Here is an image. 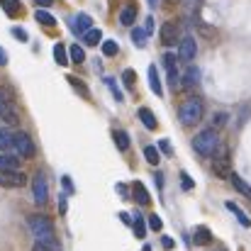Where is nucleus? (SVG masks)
<instances>
[{
  "label": "nucleus",
  "mask_w": 251,
  "mask_h": 251,
  "mask_svg": "<svg viewBox=\"0 0 251 251\" xmlns=\"http://www.w3.org/2000/svg\"><path fill=\"white\" fill-rule=\"evenodd\" d=\"M61 183H64V188H66V193L71 195V193H74V183H71V178H69V176H64V178H61Z\"/></svg>",
  "instance_id": "obj_41"
},
{
  "label": "nucleus",
  "mask_w": 251,
  "mask_h": 251,
  "mask_svg": "<svg viewBox=\"0 0 251 251\" xmlns=\"http://www.w3.org/2000/svg\"><path fill=\"white\" fill-rule=\"evenodd\" d=\"M71 29H74L78 37H83L88 29H93V20H90V15H85V12L76 15V17L71 20Z\"/></svg>",
  "instance_id": "obj_10"
},
{
  "label": "nucleus",
  "mask_w": 251,
  "mask_h": 251,
  "mask_svg": "<svg viewBox=\"0 0 251 251\" xmlns=\"http://www.w3.org/2000/svg\"><path fill=\"white\" fill-rule=\"evenodd\" d=\"M32 195H34L37 205H47V200H49V183H47V176L42 171H37L32 178Z\"/></svg>",
  "instance_id": "obj_4"
},
{
  "label": "nucleus",
  "mask_w": 251,
  "mask_h": 251,
  "mask_svg": "<svg viewBox=\"0 0 251 251\" xmlns=\"http://www.w3.org/2000/svg\"><path fill=\"white\" fill-rule=\"evenodd\" d=\"M159 37H161V42H164L166 47L176 44V42H178V25H176V22H164Z\"/></svg>",
  "instance_id": "obj_11"
},
{
  "label": "nucleus",
  "mask_w": 251,
  "mask_h": 251,
  "mask_svg": "<svg viewBox=\"0 0 251 251\" xmlns=\"http://www.w3.org/2000/svg\"><path fill=\"white\" fill-rule=\"evenodd\" d=\"M32 251H59V249H54V247H47V244H39V242H37Z\"/></svg>",
  "instance_id": "obj_43"
},
{
  "label": "nucleus",
  "mask_w": 251,
  "mask_h": 251,
  "mask_svg": "<svg viewBox=\"0 0 251 251\" xmlns=\"http://www.w3.org/2000/svg\"><path fill=\"white\" fill-rule=\"evenodd\" d=\"M144 159H147L151 166H159L161 154H159V149H156V147H147V149H144Z\"/></svg>",
  "instance_id": "obj_30"
},
{
  "label": "nucleus",
  "mask_w": 251,
  "mask_h": 251,
  "mask_svg": "<svg viewBox=\"0 0 251 251\" xmlns=\"http://www.w3.org/2000/svg\"><path fill=\"white\" fill-rule=\"evenodd\" d=\"M139 120H142V125L147 127V129H156L159 127V122H156V117H154V112L149 110V107H139Z\"/></svg>",
  "instance_id": "obj_15"
},
{
  "label": "nucleus",
  "mask_w": 251,
  "mask_h": 251,
  "mask_svg": "<svg viewBox=\"0 0 251 251\" xmlns=\"http://www.w3.org/2000/svg\"><path fill=\"white\" fill-rule=\"evenodd\" d=\"M34 20H37L39 25H44V27H54V25H56L54 15L47 12V10H37V12H34Z\"/></svg>",
  "instance_id": "obj_26"
},
{
  "label": "nucleus",
  "mask_w": 251,
  "mask_h": 251,
  "mask_svg": "<svg viewBox=\"0 0 251 251\" xmlns=\"http://www.w3.org/2000/svg\"><path fill=\"white\" fill-rule=\"evenodd\" d=\"M193 242H195L198 247H207V244H212V232H210L205 225H200V227H195V232H193Z\"/></svg>",
  "instance_id": "obj_14"
},
{
  "label": "nucleus",
  "mask_w": 251,
  "mask_h": 251,
  "mask_svg": "<svg viewBox=\"0 0 251 251\" xmlns=\"http://www.w3.org/2000/svg\"><path fill=\"white\" fill-rule=\"evenodd\" d=\"M212 173H215L217 178H229V176H232V166H229V154H227V149L215 159V164H212Z\"/></svg>",
  "instance_id": "obj_9"
},
{
  "label": "nucleus",
  "mask_w": 251,
  "mask_h": 251,
  "mask_svg": "<svg viewBox=\"0 0 251 251\" xmlns=\"http://www.w3.org/2000/svg\"><path fill=\"white\" fill-rule=\"evenodd\" d=\"M227 210H229V212H232V215H234V217L239 220V225H242V227H249V225H251V220L247 217V215H244V210H242L239 205H234L232 200L227 202Z\"/></svg>",
  "instance_id": "obj_22"
},
{
  "label": "nucleus",
  "mask_w": 251,
  "mask_h": 251,
  "mask_svg": "<svg viewBox=\"0 0 251 251\" xmlns=\"http://www.w3.org/2000/svg\"><path fill=\"white\" fill-rule=\"evenodd\" d=\"M159 149H161L166 156H171V154H173V151H171V144H168V139H161V142H159Z\"/></svg>",
  "instance_id": "obj_39"
},
{
  "label": "nucleus",
  "mask_w": 251,
  "mask_h": 251,
  "mask_svg": "<svg viewBox=\"0 0 251 251\" xmlns=\"http://www.w3.org/2000/svg\"><path fill=\"white\" fill-rule=\"evenodd\" d=\"M229 180H232V185H234V188H237L242 195L251 198V188L247 185V183H244V180H242V178H239V176H237V173H232V176H229Z\"/></svg>",
  "instance_id": "obj_28"
},
{
  "label": "nucleus",
  "mask_w": 251,
  "mask_h": 251,
  "mask_svg": "<svg viewBox=\"0 0 251 251\" xmlns=\"http://www.w3.org/2000/svg\"><path fill=\"white\" fill-rule=\"evenodd\" d=\"M132 227H134V237H137V239H144V237H147V222H144V217H142L139 212L134 215Z\"/></svg>",
  "instance_id": "obj_24"
},
{
  "label": "nucleus",
  "mask_w": 251,
  "mask_h": 251,
  "mask_svg": "<svg viewBox=\"0 0 251 251\" xmlns=\"http://www.w3.org/2000/svg\"><path fill=\"white\" fill-rule=\"evenodd\" d=\"M0 120H5L7 125H17L20 117H17V110L12 107V102L7 100V95L0 90Z\"/></svg>",
  "instance_id": "obj_7"
},
{
  "label": "nucleus",
  "mask_w": 251,
  "mask_h": 251,
  "mask_svg": "<svg viewBox=\"0 0 251 251\" xmlns=\"http://www.w3.org/2000/svg\"><path fill=\"white\" fill-rule=\"evenodd\" d=\"M178 117H180V122H183L185 127L198 125V122L202 120V100H200V98H188V100H183V105H180V110H178Z\"/></svg>",
  "instance_id": "obj_3"
},
{
  "label": "nucleus",
  "mask_w": 251,
  "mask_h": 251,
  "mask_svg": "<svg viewBox=\"0 0 251 251\" xmlns=\"http://www.w3.org/2000/svg\"><path fill=\"white\" fill-rule=\"evenodd\" d=\"M117 51H120V44H117L115 39L102 42V54H105V56H117Z\"/></svg>",
  "instance_id": "obj_33"
},
{
  "label": "nucleus",
  "mask_w": 251,
  "mask_h": 251,
  "mask_svg": "<svg viewBox=\"0 0 251 251\" xmlns=\"http://www.w3.org/2000/svg\"><path fill=\"white\" fill-rule=\"evenodd\" d=\"M12 37H17L20 42H27L29 37H27V32L22 29V27H12Z\"/></svg>",
  "instance_id": "obj_37"
},
{
  "label": "nucleus",
  "mask_w": 251,
  "mask_h": 251,
  "mask_svg": "<svg viewBox=\"0 0 251 251\" xmlns=\"http://www.w3.org/2000/svg\"><path fill=\"white\" fill-rule=\"evenodd\" d=\"M193 149L200 154V156H215V151L220 149V137H217V129H202L195 139H193Z\"/></svg>",
  "instance_id": "obj_2"
},
{
  "label": "nucleus",
  "mask_w": 251,
  "mask_h": 251,
  "mask_svg": "<svg viewBox=\"0 0 251 251\" xmlns=\"http://www.w3.org/2000/svg\"><path fill=\"white\" fill-rule=\"evenodd\" d=\"M27 225H29V229H32V234H34V239L39 244L59 249V242H56V234H54V225H51V220L47 215H29Z\"/></svg>",
  "instance_id": "obj_1"
},
{
  "label": "nucleus",
  "mask_w": 251,
  "mask_h": 251,
  "mask_svg": "<svg viewBox=\"0 0 251 251\" xmlns=\"http://www.w3.org/2000/svg\"><path fill=\"white\" fill-rule=\"evenodd\" d=\"M83 44L88 47H95V44H102V32L98 29V27H93V29H88L83 34Z\"/></svg>",
  "instance_id": "obj_23"
},
{
  "label": "nucleus",
  "mask_w": 251,
  "mask_h": 251,
  "mask_svg": "<svg viewBox=\"0 0 251 251\" xmlns=\"http://www.w3.org/2000/svg\"><path fill=\"white\" fill-rule=\"evenodd\" d=\"M249 115H251V107H244V110H242V115H239V125H244V122L249 120Z\"/></svg>",
  "instance_id": "obj_42"
},
{
  "label": "nucleus",
  "mask_w": 251,
  "mask_h": 251,
  "mask_svg": "<svg viewBox=\"0 0 251 251\" xmlns=\"http://www.w3.org/2000/svg\"><path fill=\"white\" fill-rule=\"evenodd\" d=\"M215 251H225V249H215Z\"/></svg>",
  "instance_id": "obj_50"
},
{
  "label": "nucleus",
  "mask_w": 251,
  "mask_h": 251,
  "mask_svg": "<svg viewBox=\"0 0 251 251\" xmlns=\"http://www.w3.org/2000/svg\"><path fill=\"white\" fill-rule=\"evenodd\" d=\"M15 151L22 156V159H32L34 156V142L29 139L27 132H15Z\"/></svg>",
  "instance_id": "obj_5"
},
{
  "label": "nucleus",
  "mask_w": 251,
  "mask_h": 251,
  "mask_svg": "<svg viewBox=\"0 0 251 251\" xmlns=\"http://www.w3.org/2000/svg\"><path fill=\"white\" fill-rule=\"evenodd\" d=\"M117 190H120V195H122V198H127V185H122V183H120V185H117Z\"/></svg>",
  "instance_id": "obj_47"
},
{
  "label": "nucleus",
  "mask_w": 251,
  "mask_h": 251,
  "mask_svg": "<svg viewBox=\"0 0 251 251\" xmlns=\"http://www.w3.org/2000/svg\"><path fill=\"white\" fill-rule=\"evenodd\" d=\"M161 247H164V249H173V239H171V237H164V239H161Z\"/></svg>",
  "instance_id": "obj_45"
},
{
  "label": "nucleus",
  "mask_w": 251,
  "mask_h": 251,
  "mask_svg": "<svg viewBox=\"0 0 251 251\" xmlns=\"http://www.w3.org/2000/svg\"><path fill=\"white\" fill-rule=\"evenodd\" d=\"M42 7H49V5H54V0H37Z\"/></svg>",
  "instance_id": "obj_48"
},
{
  "label": "nucleus",
  "mask_w": 251,
  "mask_h": 251,
  "mask_svg": "<svg viewBox=\"0 0 251 251\" xmlns=\"http://www.w3.org/2000/svg\"><path fill=\"white\" fill-rule=\"evenodd\" d=\"M195 54H198L195 39H193V37H183L180 44H178V56H180V61H193Z\"/></svg>",
  "instance_id": "obj_8"
},
{
  "label": "nucleus",
  "mask_w": 251,
  "mask_h": 251,
  "mask_svg": "<svg viewBox=\"0 0 251 251\" xmlns=\"http://www.w3.org/2000/svg\"><path fill=\"white\" fill-rule=\"evenodd\" d=\"M112 139H115V144H117L120 151H127V149H129V134H127L125 129H115V132H112Z\"/></svg>",
  "instance_id": "obj_20"
},
{
  "label": "nucleus",
  "mask_w": 251,
  "mask_h": 251,
  "mask_svg": "<svg viewBox=\"0 0 251 251\" xmlns=\"http://www.w3.org/2000/svg\"><path fill=\"white\" fill-rule=\"evenodd\" d=\"M105 83L110 85V90H112V98H115L117 102H122V100H125V95H122V90L117 88V83H115L112 78H105Z\"/></svg>",
  "instance_id": "obj_36"
},
{
  "label": "nucleus",
  "mask_w": 251,
  "mask_h": 251,
  "mask_svg": "<svg viewBox=\"0 0 251 251\" xmlns=\"http://www.w3.org/2000/svg\"><path fill=\"white\" fill-rule=\"evenodd\" d=\"M134 81H137V74H134L132 69H125V71H122V83L132 90V88H134Z\"/></svg>",
  "instance_id": "obj_35"
},
{
  "label": "nucleus",
  "mask_w": 251,
  "mask_h": 251,
  "mask_svg": "<svg viewBox=\"0 0 251 251\" xmlns=\"http://www.w3.org/2000/svg\"><path fill=\"white\" fill-rule=\"evenodd\" d=\"M156 2H159V0H149V5H151V7H156Z\"/></svg>",
  "instance_id": "obj_49"
},
{
  "label": "nucleus",
  "mask_w": 251,
  "mask_h": 251,
  "mask_svg": "<svg viewBox=\"0 0 251 251\" xmlns=\"http://www.w3.org/2000/svg\"><path fill=\"white\" fill-rule=\"evenodd\" d=\"M69 56H71V61H74V64H83L85 61V51L78 47V44H74V47L69 49Z\"/></svg>",
  "instance_id": "obj_32"
},
{
  "label": "nucleus",
  "mask_w": 251,
  "mask_h": 251,
  "mask_svg": "<svg viewBox=\"0 0 251 251\" xmlns=\"http://www.w3.org/2000/svg\"><path fill=\"white\" fill-rule=\"evenodd\" d=\"M0 5H2V10L7 12V17H17V15L22 12V5H20L17 0H0Z\"/></svg>",
  "instance_id": "obj_25"
},
{
  "label": "nucleus",
  "mask_w": 251,
  "mask_h": 251,
  "mask_svg": "<svg viewBox=\"0 0 251 251\" xmlns=\"http://www.w3.org/2000/svg\"><path fill=\"white\" fill-rule=\"evenodd\" d=\"M66 81H69V83L74 85V88H76V90H78V93H81V95H83L85 100H88V98H90V90H88V85H85L83 81H78V78H76V76H69V78H66Z\"/></svg>",
  "instance_id": "obj_31"
},
{
  "label": "nucleus",
  "mask_w": 251,
  "mask_h": 251,
  "mask_svg": "<svg viewBox=\"0 0 251 251\" xmlns=\"http://www.w3.org/2000/svg\"><path fill=\"white\" fill-rule=\"evenodd\" d=\"M180 183H183V188H185V190H190V188H193V180L188 178V173H180Z\"/></svg>",
  "instance_id": "obj_40"
},
{
  "label": "nucleus",
  "mask_w": 251,
  "mask_h": 251,
  "mask_svg": "<svg viewBox=\"0 0 251 251\" xmlns=\"http://www.w3.org/2000/svg\"><path fill=\"white\" fill-rule=\"evenodd\" d=\"M149 227L159 232V229L164 227V222H161V217H156V215H151V217H149Z\"/></svg>",
  "instance_id": "obj_38"
},
{
  "label": "nucleus",
  "mask_w": 251,
  "mask_h": 251,
  "mask_svg": "<svg viewBox=\"0 0 251 251\" xmlns=\"http://www.w3.org/2000/svg\"><path fill=\"white\" fill-rule=\"evenodd\" d=\"M132 42H134V47L144 49L147 47V32L139 29V27H132Z\"/></svg>",
  "instance_id": "obj_29"
},
{
  "label": "nucleus",
  "mask_w": 251,
  "mask_h": 251,
  "mask_svg": "<svg viewBox=\"0 0 251 251\" xmlns=\"http://www.w3.org/2000/svg\"><path fill=\"white\" fill-rule=\"evenodd\" d=\"M164 66L168 69V81L176 88L178 81H180V74H178V69H176V54H166V56H164Z\"/></svg>",
  "instance_id": "obj_13"
},
{
  "label": "nucleus",
  "mask_w": 251,
  "mask_h": 251,
  "mask_svg": "<svg viewBox=\"0 0 251 251\" xmlns=\"http://www.w3.org/2000/svg\"><path fill=\"white\" fill-rule=\"evenodd\" d=\"M198 81H200V71H198L195 66H190V69L185 71V76H183V83H180V85H183L185 90H190L193 85H198Z\"/></svg>",
  "instance_id": "obj_18"
},
{
  "label": "nucleus",
  "mask_w": 251,
  "mask_h": 251,
  "mask_svg": "<svg viewBox=\"0 0 251 251\" xmlns=\"http://www.w3.org/2000/svg\"><path fill=\"white\" fill-rule=\"evenodd\" d=\"M227 120H229L227 112H215V115H212V129H222V127L227 125Z\"/></svg>",
  "instance_id": "obj_34"
},
{
  "label": "nucleus",
  "mask_w": 251,
  "mask_h": 251,
  "mask_svg": "<svg viewBox=\"0 0 251 251\" xmlns=\"http://www.w3.org/2000/svg\"><path fill=\"white\" fill-rule=\"evenodd\" d=\"M54 61L59 64V66H66L69 61H71V56H69V51H66V47L59 42V44H54Z\"/></svg>",
  "instance_id": "obj_19"
},
{
  "label": "nucleus",
  "mask_w": 251,
  "mask_h": 251,
  "mask_svg": "<svg viewBox=\"0 0 251 251\" xmlns=\"http://www.w3.org/2000/svg\"><path fill=\"white\" fill-rule=\"evenodd\" d=\"M20 161L10 154H0V171H17Z\"/></svg>",
  "instance_id": "obj_27"
},
{
  "label": "nucleus",
  "mask_w": 251,
  "mask_h": 251,
  "mask_svg": "<svg viewBox=\"0 0 251 251\" xmlns=\"http://www.w3.org/2000/svg\"><path fill=\"white\" fill-rule=\"evenodd\" d=\"M132 190H134V200H137L139 205H144V207H147V205L151 202V198H149V193H147L144 183H139V180H137V183L132 185Z\"/></svg>",
  "instance_id": "obj_16"
},
{
  "label": "nucleus",
  "mask_w": 251,
  "mask_h": 251,
  "mask_svg": "<svg viewBox=\"0 0 251 251\" xmlns=\"http://www.w3.org/2000/svg\"><path fill=\"white\" fill-rule=\"evenodd\" d=\"M120 22H122L125 27H132V25L137 22V5H134V2H127V5L120 10Z\"/></svg>",
  "instance_id": "obj_12"
},
{
  "label": "nucleus",
  "mask_w": 251,
  "mask_h": 251,
  "mask_svg": "<svg viewBox=\"0 0 251 251\" xmlns=\"http://www.w3.org/2000/svg\"><path fill=\"white\" fill-rule=\"evenodd\" d=\"M144 32H147V34L154 32V20H151V17H147V27H144Z\"/></svg>",
  "instance_id": "obj_44"
},
{
  "label": "nucleus",
  "mask_w": 251,
  "mask_h": 251,
  "mask_svg": "<svg viewBox=\"0 0 251 251\" xmlns=\"http://www.w3.org/2000/svg\"><path fill=\"white\" fill-rule=\"evenodd\" d=\"M27 183V176L22 171H0V185L2 188H22Z\"/></svg>",
  "instance_id": "obj_6"
},
{
  "label": "nucleus",
  "mask_w": 251,
  "mask_h": 251,
  "mask_svg": "<svg viewBox=\"0 0 251 251\" xmlns=\"http://www.w3.org/2000/svg\"><path fill=\"white\" fill-rule=\"evenodd\" d=\"M0 151H15V134L10 129H0Z\"/></svg>",
  "instance_id": "obj_17"
},
{
  "label": "nucleus",
  "mask_w": 251,
  "mask_h": 251,
  "mask_svg": "<svg viewBox=\"0 0 251 251\" xmlns=\"http://www.w3.org/2000/svg\"><path fill=\"white\" fill-rule=\"evenodd\" d=\"M149 88H151L156 95H164V88H161V78H159L156 66H149Z\"/></svg>",
  "instance_id": "obj_21"
},
{
  "label": "nucleus",
  "mask_w": 251,
  "mask_h": 251,
  "mask_svg": "<svg viewBox=\"0 0 251 251\" xmlns=\"http://www.w3.org/2000/svg\"><path fill=\"white\" fill-rule=\"evenodd\" d=\"M5 64H7V51L0 47V66H5Z\"/></svg>",
  "instance_id": "obj_46"
}]
</instances>
